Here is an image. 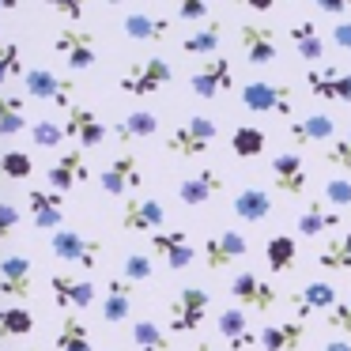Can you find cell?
I'll use <instances>...</instances> for the list:
<instances>
[{"instance_id": "6da1fadb", "label": "cell", "mask_w": 351, "mask_h": 351, "mask_svg": "<svg viewBox=\"0 0 351 351\" xmlns=\"http://www.w3.org/2000/svg\"><path fill=\"white\" fill-rule=\"evenodd\" d=\"M215 136H219V125L204 114H193L167 132L162 147H167L170 155H178V159H197V155H204L208 147L215 144Z\"/></svg>"}, {"instance_id": "7a4b0ae2", "label": "cell", "mask_w": 351, "mask_h": 351, "mask_svg": "<svg viewBox=\"0 0 351 351\" xmlns=\"http://www.w3.org/2000/svg\"><path fill=\"white\" fill-rule=\"evenodd\" d=\"M174 80V69H170L167 57H144V61H132L129 69L121 72V91L132 95V99H147V95L162 91V87Z\"/></svg>"}, {"instance_id": "3957f363", "label": "cell", "mask_w": 351, "mask_h": 351, "mask_svg": "<svg viewBox=\"0 0 351 351\" xmlns=\"http://www.w3.org/2000/svg\"><path fill=\"white\" fill-rule=\"evenodd\" d=\"M53 49H57V57L76 72H87L99 61V38H95L87 27H72V23L61 27L57 38H53Z\"/></svg>"}, {"instance_id": "277c9868", "label": "cell", "mask_w": 351, "mask_h": 351, "mask_svg": "<svg viewBox=\"0 0 351 351\" xmlns=\"http://www.w3.org/2000/svg\"><path fill=\"white\" fill-rule=\"evenodd\" d=\"M49 250H53L57 261H64V265H80L84 272H95L102 261V242H95V238L80 234V230H57V234H49Z\"/></svg>"}, {"instance_id": "5b68a950", "label": "cell", "mask_w": 351, "mask_h": 351, "mask_svg": "<svg viewBox=\"0 0 351 351\" xmlns=\"http://www.w3.org/2000/svg\"><path fill=\"white\" fill-rule=\"evenodd\" d=\"M230 298L238 302V310L268 313L276 302H280V291H276L261 272H234L230 276Z\"/></svg>"}, {"instance_id": "8992f818", "label": "cell", "mask_w": 351, "mask_h": 351, "mask_svg": "<svg viewBox=\"0 0 351 351\" xmlns=\"http://www.w3.org/2000/svg\"><path fill=\"white\" fill-rule=\"evenodd\" d=\"M140 185H144V170H140V159L132 152H117L99 174V189L106 197H129Z\"/></svg>"}, {"instance_id": "52a82bcc", "label": "cell", "mask_w": 351, "mask_h": 351, "mask_svg": "<svg viewBox=\"0 0 351 351\" xmlns=\"http://www.w3.org/2000/svg\"><path fill=\"white\" fill-rule=\"evenodd\" d=\"M242 106L250 114H272V117H291L295 99H291V87L283 84H268V80H253L242 87Z\"/></svg>"}, {"instance_id": "ba28073f", "label": "cell", "mask_w": 351, "mask_h": 351, "mask_svg": "<svg viewBox=\"0 0 351 351\" xmlns=\"http://www.w3.org/2000/svg\"><path fill=\"white\" fill-rule=\"evenodd\" d=\"M212 295L204 287H182L170 302V332H197L208 317Z\"/></svg>"}, {"instance_id": "9c48e42d", "label": "cell", "mask_w": 351, "mask_h": 351, "mask_svg": "<svg viewBox=\"0 0 351 351\" xmlns=\"http://www.w3.org/2000/svg\"><path fill=\"white\" fill-rule=\"evenodd\" d=\"M23 91L38 102H53L64 114L76 106V102H72V91H76V87H72L69 80H61L53 69H27L23 72Z\"/></svg>"}, {"instance_id": "30bf717a", "label": "cell", "mask_w": 351, "mask_h": 351, "mask_svg": "<svg viewBox=\"0 0 351 351\" xmlns=\"http://www.w3.org/2000/svg\"><path fill=\"white\" fill-rule=\"evenodd\" d=\"M230 87H234V69H230L227 57H208V61H200L189 76V91L197 95V99H219Z\"/></svg>"}, {"instance_id": "8fae6325", "label": "cell", "mask_w": 351, "mask_h": 351, "mask_svg": "<svg viewBox=\"0 0 351 351\" xmlns=\"http://www.w3.org/2000/svg\"><path fill=\"white\" fill-rule=\"evenodd\" d=\"M147 245H152V257H159L170 272H185V268L200 257V250L189 242L185 230H159V234H152Z\"/></svg>"}, {"instance_id": "7c38bea8", "label": "cell", "mask_w": 351, "mask_h": 351, "mask_svg": "<svg viewBox=\"0 0 351 351\" xmlns=\"http://www.w3.org/2000/svg\"><path fill=\"white\" fill-rule=\"evenodd\" d=\"M306 87L321 102H351V72L340 64H313L306 69Z\"/></svg>"}, {"instance_id": "4fadbf2b", "label": "cell", "mask_w": 351, "mask_h": 351, "mask_svg": "<svg viewBox=\"0 0 351 351\" xmlns=\"http://www.w3.org/2000/svg\"><path fill=\"white\" fill-rule=\"evenodd\" d=\"M31 287H34L31 257L12 253V257L0 261V298H8L12 306H23L27 298H31Z\"/></svg>"}, {"instance_id": "5bb4252c", "label": "cell", "mask_w": 351, "mask_h": 351, "mask_svg": "<svg viewBox=\"0 0 351 351\" xmlns=\"http://www.w3.org/2000/svg\"><path fill=\"white\" fill-rule=\"evenodd\" d=\"M238 49L242 57L253 64V69H265L280 57V42H276V31L265 23H242L238 27Z\"/></svg>"}, {"instance_id": "9a60e30c", "label": "cell", "mask_w": 351, "mask_h": 351, "mask_svg": "<svg viewBox=\"0 0 351 351\" xmlns=\"http://www.w3.org/2000/svg\"><path fill=\"white\" fill-rule=\"evenodd\" d=\"M245 253H250V242L242 230H219L208 242H200V261L208 272H223V268H230V261L245 257Z\"/></svg>"}, {"instance_id": "2e32d148", "label": "cell", "mask_w": 351, "mask_h": 351, "mask_svg": "<svg viewBox=\"0 0 351 351\" xmlns=\"http://www.w3.org/2000/svg\"><path fill=\"white\" fill-rule=\"evenodd\" d=\"M268 174H272L276 193H283V197H302L306 185H310V170H306V162H302V155H298V152L272 155Z\"/></svg>"}, {"instance_id": "e0dca14e", "label": "cell", "mask_w": 351, "mask_h": 351, "mask_svg": "<svg viewBox=\"0 0 351 351\" xmlns=\"http://www.w3.org/2000/svg\"><path fill=\"white\" fill-rule=\"evenodd\" d=\"M64 129H69V140H76L84 152H95V147H102L110 140V125L87 106H72L64 114Z\"/></svg>"}, {"instance_id": "ac0fdd59", "label": "cell", "mask_w": 351, "mask_h": 351, "mask_svg": "<svg viewBox=\"0 0 351 351\" xmlns=\"http://www.w3.org/2000/svg\"><path fill=\"white\" fill-rule=\"evenodd\" d=\"M162 223H167V208H162V200L155 197H132L125 200L121 208V227L129 230V234H159Z\"/></svg>"}, {"instance_id": "d6986e66", "label": "cell", "mask_w": 351, "mask_h": 351, "mask_svg": "<svg viewBox=\"0 0 351 351\" xmlns=\"http://www.w3.org/2000/svg\"><path fill=\"white\" fill-rule=\"evenodd\" d=\"M46 182H49V189L53 193H69V189H76V185H84V182H91V167H87V159H84V152H61L53 162H49V170H46Z\"/></svg>"}, {"instance_id": "ffe728a7", "label": "cell", "mask_w": 351, "mask_h": 351, "mask_svg": "<svg viewBox=\"0 0 351 351\" xmlns=\"http://www.w3.org/2000/svg\"><path fill=\"white\" fill-rule=\"evenodd\" d=\"M49 291H53V302L64 306V310H87V306H95V283L80 280L72 272H53L49 276Z\"/></svg>"}, {"instance_id": "44dd1931", "label": "cell", "mask_w": 351, "mask_h": 351, "mask_svg": "<svg viewBox=\"0 0 351 351\" xmlns=\"http://www.w3.org/2000/svg\"><path fill=\"white\" fill-rule=\"evenodd\" d=\"M287 140L295 147H310V144H332L336 140V117L328 114H306L298 121L287 125Z\"/></svg>"}, {"instance_id": "7402d4cb", "label": "cell", "mask_w": 351, "mask_h": 351, "mask_svg": "<svg viewBox=\"0 0 351 351\" xmlns=\"http://www.w3.org/2000/svg\"><path fill=\"white\" fill-rule=\"evenodd\" d=\"M219 193H223V174L212 167L178 182V200H182L185 208H204L208 200H215Z\"/></svg>"}, {"instance_id": "603a6c76", "label": "cell", "mask_w": 351, "mask_h": 351, "mask_svg": "<svg viewBox=\"0 0 351 351\" xmlns=\"http://www.w3.org/2000/svg\"><path fill=\"white\" fill-rule=\"evenodd\" d=\"M27 208H31V219L38 230L57 234L64 219V197L53 189H27Z\"/></svg>"}, {"instance_id": "cb8c5ba5", "label": "cell", "mask_w": 351, "mask_h": 351, "mask_svg": "<svg viewBox=\"0 0 351 351\" xmlns=\"http://www.w3.org/2000/svg\"><path fill=\"white\" fill-rule=\"evenodd\" d=\"M340 223H343V212L325 208L321 197H317V200H310V204L298 212L295 230H298V238H325V234H332V230H340Z\"/></svg>"}, {"instance_id": "d4e9b609", "label": "cell", "mask_w": 351, "mask_h": 351, "mask_svg": "<svg viewBox=\"0 0 351 351\" xmlns=\"http://www.w3.org/2000/svg\"><path fill=\"white\" fill-rule=\"evenodd\" d=\"M336 302H340V295H336L332 283L328 280H310L295 295V317L306 321V317H313V313H328Z\"/></svg>"}, {"instance_id": "484cf974", "label": "cell", "mask_w": 351, "mask_h": 351, "mask_svg": "<svg viewBox=\"0 0 351 351\" xmlns=\"http://www.w3.org/2000/svg\"><path fill=\"white\" fill-rule=\"evenodd\" d=\"M306 340V321H280V325H268L257 332V348L261 351H298Z\"/></svg>"}, {"instance_id": "4316f807", "label": "cell", "mask_w": 351, "mask_h": 351, "mask_svg": "<svg viewBox=\"0 0 351 351\" xmlns=\"http://www.w3.org/2000/svg\"><path fill=\"white\" fill-rule=\"evenodd\" d=\"M230 212L242 223H265L268 215H272V197H268V189H261V185H242V189L234 193V200H230Z\"/></svg>"}, {"instance_id": "83f0119b", "label": "cell", "mask_w": 351, "mask_h": 351, "mask_svg": "<svg viewBox=\"0 0 351 351\" xmlns=\"http://www.w3.org/2000/svg\"><path fill=\"white\" fill-rule=\"evenodd\" d=\"M219 336L230 343V351H253L257 348V332L250 328V317H245V310H238V306H227V310L219 313Z\"/></svg>"}, {"instance_id": "f1b7e54d", "label": "cell", "mask_w": 351, "mask_h": 351, "mask_svg": "<svg viewBox=\"0 0 351 351\" xmlns=\"http://www.w3.org/2000/svg\"><path fill=\"white\" fill-rule=\"evenodd\" d=\"M129 313H132V283L125 276H114L106 283V298H102V321L121 325V321H129Z\"/></svg>"}, {"instance_id": "f546056e", "label": "cell", "mask_w": 351, "mask_h": 351, "mask_svg": "<svg viewBox=\"0 0 351 351\" xmlns=\"http://www.w3.org/2000/svg\"><path fill=\"white\" fill-rule=\"evenodd\" d=\"M219 46H223V23L219 19H208L204 27H193L189 34L182 38V53L189 57H219Z\"/></svg>"}, {"instance_id": "4dcf8cb0", "label": "cell", "mask_w": 351, "mask_h": 351, "mask_svg": "<svg viewBox=\"0 0 351 351\" xmlns=\"http://www.w3.org/2000/svg\"><path fill=\"white\" fill-rule=\"evenodd\" d=\"M121 27H125V34H129L132 42H162V38H170V19L155 16V12H129Z\"/></svg>"}, {"instance_id": "1f68e13d", "label": "cell", "mask_w": 351, "mask_h": 351, "mask_svg": "<svg viewBox=\"0 0 351 351\" xmlns=\"http://www.w3.org/2000/svg\"><path fill=\"white\" fill-rule=\"evenodd\" d=\"M53 348L57 351H95L91 328L80 321V313H64V317H61L57 336H53Z\"/></svg>"}, {"instance_id": "d6a6232c", "label": "cell", "mask_w": 351, "mask_h": 351, "mask_svg": "<svg viewBox=\"0 0 351 351\" xmlns=\"http://www.w3.org/2000/svg\"><path fill=\"white\" fill-rule=\"evenodd\" d=\"M159 132V117L152 114V110H132L125 121H114L110 125V136H117L121 144H129V140H147Z\"/></svg>"}, {"instance_id": "836d02e7", "label": "cell", "mask_w": 351, "mask_h": 351, "mask_svg": "<svg viewBox=\"0 0 351 351\" xmlns=\"http://www.w3.org/2000/svg\"><path fill=\"white\" fill-rule=\"evenodd\" d=\"M268 147V136L261 125H234L230 129V152H234V159H257V155H265Z\"/></svg>"}, {"instance_id": "e575fe53", "label": "cell", "mask_w": 351, "mask_h": 351, "mask_svg": "<svg viewBox=\"0 0 351 351\" xmlns=\"http://www.w3.org/2000/svg\"><path fill=\"white\" fill-rule=\"evenodd\" d=\"M291 46H295V53L302 57V61H325L328 42L321 38V31L310 23V19H302V23L291 27Z\"/></svg>"}, {"instance_id": "d590c367", "label": "cell", "mask_w": 351, "mask_h": 351, "mask_svg": "<svg viewBox=\"0 0 351 351\" xmlns=\"http://www.w3.org/2000/svg\"><path fill=\"white\" fill-rule=\"evenodd\" d=\"M23 110H27L23 95L0 91V136H19L23 129H31V121H27Z\"/></svg>"}, {"instance_id": "8d00e7d4", "label": "cell", "mask_w": 351, "mask_h": 351, "mask_svg": "<svg viewBox=\"0 0 351 351\" xmlns=\"http://www.w3.org/2000/svg\"><path fill=\"white\" fill-rule=\"evenodd\" d=\"M317 268H328V272H351V230L340 238H328L317 250Z\"/></svg>"}, {"instance_id": "74e56055", "label": "cell", "mask_w": 351, "mask_h": 351, "mask_svg": "<svg viewBox=\"0 0 351 351\" xmlns=\"http://www.w3.org/2000/svg\"><path fill=\"white\" fill-rule=\"evenodd\" d=\"M34 332V313L27 306H0V340H16V336H31Z\"/></svg>"}, {"instance_id": "f35d334b", "label": "cell", "mask_w": 351, "mask_h": 351, "mask_svg": "<svg viewBox=\"0 0 351 351\" xmlns=\"http://www.w3.org/2000/svg\"><path fill=\"white\" fill-rule=\"evenodd\" d=\"M295 261H298V242L291 234H272L265 242V265L272 272H287Z\"/></svg>"}, {"instance_id": "ab89813d", "label": "cell", "mask_w": 351, "mask_h": 351, "mask_svg": "<svg viewBox=\"0 0 351 351\" xmlns=\"http://www.w3.org/2000/svg\"><path fill=\"white\" fill-rule=\"evenodd\" d=\"M31 144L34 147H61L69 140V129L64 121H53V117H42V121H31Z\"/></svg>"}, {"instance_id": "60d3db41", "label": "cell", "mask_w": 351, "mask_h": 351, "mask_svg": "<svg viewBox=\"0 0 351 351\" xmlns=\"http://www.w3.org/2000/svg\"><path fill=\"white\" fill-rule=\"evenodd\" d=\"M132 343H136V351H170V332H162L155 321H136Z\"/></svg>"}, {"instance_id": "b9f144b4", "label": "cell", "mask_w": 351, "mask_h": 351, "mask_svg": "<svg viewBox=\"0 0 351 351\" xmlns=\"http://www.w3.org/2000/svg\"><path fill=\"white\" fill-rule=\"evenodd\" d=\"M34 174V159L27 152H0V182H27Z\"/></svg>"}, {"instance_id": "7bdbcfd3", "label": "cell", "mask_w": 351, "mask_h": 351, "mask_svg": "<svg viewBox=\"0 0 351 351\" xmlns=\"http://www.w3.org/2000/svg\"><path fill=\"white\" fill-rule=\"evenodd\" d=\"M19 72H23V49H19V42H0V87L12 84Z\"/></svg>"}, {"instance_id": "ee69618b", "label": "cell", "mask_w": 351, "mask_h": 351, "mask_svg": "<svg viewBox=\"0 0 351 351\" xmlns=\"http://www.w3.org/2000/svg\"><path fill=\"white\" fill-rule=\"evenodd\" d=\"M121 276L129 283H144V280H152V257L147 253H140V250H132V253H125V261H121Z\"/></svg>"}, {"instance_id": "f6af8a7d", "label": "cell", "mask_w": 351, "mask_h": 351, "mask_svg": "<svg viewBox=\"0 0 351 351\" xmlns=\"http://www.w3.org/2000/svg\"><path fill=\"white\" fill-rule=\"evenodd\" d=\"M325 325H328V332H336V336H343V340H351V295L340 298V302H336L332 310L325 313Z\"/></svg>"}, {"instance_id": "bcb514c9", "label": "cell", "mask_w": 351, "mask_h": 351, "mask_svg": "<svg viewBox=\"0 0 351 351\" xmlns=\"http://www.w3.org/2000/svg\"><path fill=\"white\" fill-rule=\"evenodd\" d=\"M325 204L336 208V212H343V208H351V178H332V182H325Z\"/></svg>"}, {"instance_id": "7dc6e473", "label": "cell", "mask_w": 351, "mask_h": 351, "mask_svg": "<svg viewBox=\"0 0 351 351\" xmlns=\"http://www.w3.org/2000/svg\"><path fill=\"white\" fill-rule=\"evenodd\" d=\"M325 162L336 170H351V129L343 136H336L332 144L325 147Z\"/></svg>"}, {"instance_id": "c3c4849f", "label": "cell", "mask_w": 351, "mask_h": 351, "mask_svg": "<svg viewBox=\"0 0 351 351\" xmlns=\"http://www.w3.org/2000/svg\"><path fill=\"white\" fill-rule=\"evenodd\" d=\"M174 16L182 19V23H193V27H204L208 16H212V8H208V0H182L174 8Z\"/></svg>"}, {"instance_id": "681fc988", "label": "cell", "mask_w": 351, "mask_h": 351, "mask_svg": "<svg viewBox=\"0 0 351 351\" xmlns=\"http://www.w3.org/2000/svg\"><path fill=\"white\" fill-rule=\"evenodd\" d=\"M16 227H19V208L8 204V200H0V245L16 234Z\"/></svg>"}, {"instance_id": "f907efd6", "label": "cell", "mask_w": 351, "mask_h": 351, "mask_svg": "<svg viewBox=\"0 0 351 351\" xmlns=\"http://www.w3.org/2000/svg\"><path fill=\"white\" fill-rule=\"evenodd\" d=\"M49 12L72 19V27H80V19H84V4H69V0H57V4H49Z\"/></svg>"}, {"instance_id": "816d5d0a", "label": "cell", "mask_w": 351, "mask_h": 351, "mask_svg": "<svg viewBox=\"0 0 351 351\" xmlns=\"http://www.w3.org/2000/svg\"><path fill=\"white\" fill-rule=\"evenodd\" d=\"M332 46L343 49V53H351V23L348 19H340V23L332 27Z\"/></svg>"}, {"instance_id": "f5cc1de1", "label": "cell", "mask_w": 351, "mask_h": 351, "mask_svg": "<svg viewBox=\"0 0 351 351\" xmlns=\"http://www.w3.org/2000/svg\"><path fill=\"white\" fill-rule=\"evenodd\" d=\"M317 4V12H325V16H343L348 12V0H313Z\"/></svg>"}, {"instance_id": "db71d44e", "label": "cell", "mask_w": 351, "mask_h": 351, "mask_svg": "<svg viewBox=\"0 0 351 351\" xmlns=\"http://www.w3.org/2000/svg\"><path fill=\"white\" fill-rule=\"evenodd\" d=\"M321 351H351V340H343V336H332V340H328Z\"/></svg>"}, {"instance_id": "11a10c76", "label": "cell", "mask_w": 351, "mask_h": 351, "mask_svg": "<svg viewBox=\"0 0 351 351\" xmlns=\"http://www.w3.org/2000/svg\"><path fill=\"white\" fill-rule=\"evenodd\" d=\"M245 4H250L253 12H268V8H272V0H245Z\"/></svg>"}, {"instance_id": "9f6ffc18", "label": "cell", "mask_w": 351, "mask_h": 351, "mask_svg": "<svg viewBox=\"0 0 351 351\" xmlns=\"http://www.w3.org/2000/svg\"><path fill=\"white\" fill-rule=\"evenodd\" d=\"M16 8V4H12V0H0V12H12Z\"/></svg>"}, {"instance_id": "6f0895ef", "label": "cell", "mask_w": 351, "mask_h": 351, "mask_svg": "<svg viewBox=\"0 0 351 351\" xmlns=\"http://www.w3.org/2000/svg\"><path fill=\"white\" fill-rule=\"evenodd\" d=\"M193 351H215V348H208V343H200V348H193Z\"/></svg>"}, {"instance_id": "680465c9", "label": "cell", "mask_w": 351, "mask_h": 351, "mask_svg": "<svg viewBox=\"0 0 351 351\" xmlns=\"http://www.w3.org/2000/svg\"><path fill=\"white\" fill-rule=\"evenodd\" d=\"M31 351H34V348H31Z\"/></svg>"}]
</instances>
